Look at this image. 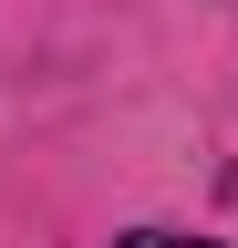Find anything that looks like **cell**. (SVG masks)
I'll return each instance as SVG.
<instances>
[{
  "label": "cell",
  "mask_w": 238,
  "mask_h": 248,
  "mask_svg": "<svg viewBox=\"0 0 238 248\" xmlns=\"http://www.w3.org/2000/svg\"><path fill=\"white\" fill-rule=\"evenodd\" d=\"M114 248H218V238H187V228H125Z\"/></svg>",
  "instance_id": "obj_1"
}]
</instances>
